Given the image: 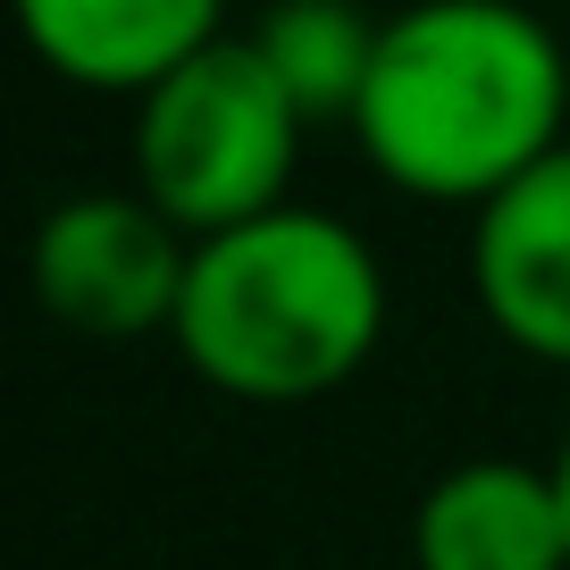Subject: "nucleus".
<instances>
[{"mask_svg": "<svg viewBox=\"0 0 570 570\" xmlns=\"http://www.w3.org/2000/svg\"><path fill=\"white\" fill-rule=\"evenodd\" d=\"M353 142L377 185L436 210L487 194L570 142V51L520 0H411L377 26Z\"/></svg>", "mask_w": 570, "mask_h": 570, "instance_id": "obj_1", "label": "nucleus"}, {"mask_svg": "<svg viewBox=\"0 0 570 570\" xmlns=\"http://www.w3.org/2000/svg\"><path fill=\"white\" fill-rule=\"evenodd\" d=\"M168 344L227 403H320L353 386L386 344V268L361 227L277 202L261 218L194 235Z\"/></svg>", "mask_w": 570, "mask_h": 570, "instance_id": "obj_2", "label": "nucleus"}, {"mask_svg": "<svg viewBox=\"0 0 570 570\" xmlns=\"http://www.w3.org/2000/svg\"><path fill=\"white\" fill-rule=\"evenodd\" d=\"M303 135H311V118L277 85L261 42L218 35L194 59H177L160 85L135 92L126 151H135V185L185 235H218V227L261 218L294 194Z\"/></svg>", "mask_w": 570, "mask_h": 570, "instance_id": "obj_3", "label": "nucleus"}, {"mask_svg": "<svg viewBox=\"0 0 570 570\" xmlns=\"http://www.w3.org/2000/svg\"><path fill=\"white\" fill-rule=\"evenodd\" d=\"M194 235L142 194H68L35 227V303L68 336H168Z\"/></svg>", "mask_w": 570, "mask_h": 570, "instance_id": "obj_4", "label": "nucleus"}, {"mask_svg": "<svg viewBox=\"0 0 570 570\" xmlns=\"http://www.w3.org/2000/svg\"><path fill=\"white\" fill-rule=\"evenodd\" d=\"M470 294L512 353L570 370V142L479 202Z\"/></svg>", "mask_w": 570, "mask_h": 570, "instance_id": "obj_5", "label": "nucleus"}, {"mask_svg": "<svg viewBox=\"0 0 570 570\" xmlns=\"http://www.w3.org/2000/svg\"><path fill=\"white\" fill-rule=\"evenodd\" d=\"M411 562L420 570H570V512L553 462L470 453L420 495L411 512Z\"/></svg>", "mask_w": 570, "mask_h": 570, "instance_id": "obj_6", "label": "nucleus"}, {"mask_svg": "<svg viewBox=\"0 0 570 570\" xmlns=\"http://www.w3.org/2000/svg\"><path fill=\"white\" fill-rule=\"evenodd\" d=\"M18 35L51 76L135 101L227 35V0H18Z\"/></svg>", "mask_w": 570, "mask_h": 570, "instance_id": "obj_7", "label": "nucleus"}, {"mask_svg": "<svg viewBox=\"0 0 570 570\" xmlns=\"http://www.w3.org/2000/svg\"><path fill=\"white\" fill-rule=\"evenodd\" d=\"M377 26L386 18H370L361 0H277L252 26V42L277 68V85L294 92V109L311 126H327V118H353L370 59H377Z\"/></svg>", "mask_w": 570, "mask_h": 570, "instance_id": "obj_8", "label": "nucleus"}, {"mask_svg": "<svg viewBox=\"0 0 570 570\" xmlns=\"http://www.w3.org/2000/svg\"><path fill=\"white\" fill-rule=\"evenodd\" d=\"M553 487H562V512H570V428H562V445H553Z\"/></svg>", "mask_w": 570, "mask_h": 570, "instance_id": "obj_9", "label": "nucleus"}]
</instances>
